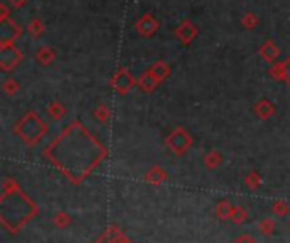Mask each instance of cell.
<instances>
[{"instance_id": "1", "label": "cell", "mask_w": 290, "mask_h": 243, "mask_svg": "<svg viewBox=\"0 0 290 243\" xmlns=\"http://www.w3.org/2000/svg\"><path fill=\"white\" fill-rule=\"evenodd\" d=\"M4 197H7L11 202L2 201L0 207V223L9 233H19L22 226H26L29 221L37 215V207L34 202L29 201L19 189L4 192Z\"/></svg>"}, {"instance_id": "2", "label": "cell", "mask_w": 290, "mask_h": 243, "mask_svg": "<svg viewBox=\"0 0 290 243\" xmlns=\"http://www.w3.org/2000/svg\"><path fill=\"white\" fill-rule=\"evenodd\" d=\"M95 243H133L128 236L124 235L119 228L115 226H109L102 235L99 236V240Z\"/></svg>"}, {"instance_id": "3", "label": "cell", "mask_w": 290, "mask_h": 243, "mask_svg": "<svg viewBox=\"0 0 290 243\" xmlns=\"http://www.w3.org/2000/svg\"><path fill=\"white\" fill-rule=\"evenodd\" d=\"M234 207L236 206H231L229 202H219L217 204V207H216V215L217 218H219L221 221H228L233 218V213H234Z\"/></svg>"}, {"instance_id": "4", "label": "cell", "mask_w": 290, "mask_h": 243, "mask_svg": "<svg viewBox=\"0 0 290 243\" xmlns=\"http://www.w3.org/2000/svg\"><path fill=\"white\" fill-rule=\"evenodd\" d=\"M260 233L265 236H268V235H272L273 230H275V221L272 220V218H267V220H263L262 223H260Z\"/></svg>"}, {"instance_id": "5", "label": "cell", "mask_w": 290, "mask_h": 243, "mask_svg": "<svg viewBox=\"0 0 290 243\" xmlns=\"http://www.w3.org/2000/svg\"><path fill=\"white\" fill-rule=\"evenodd\" d=\"M246 211L243 210V207H239V206H236L234 207V213H233V218H231V221L236 223V225H243V223L246 221Z\"/></svg>"}, {"instance_id": "6", "label": "cell", "mask_w": 290, "mask_h": 243, "mask_svg": "<svg viewBox=\"0 0 290 243\" xmlns=\"http://www.w3.org/2000/svg\"><path fill=\"white\" fill-rule=\"evenodd\" d=\"M70 216L65 215V213H60V215H56L55 218H53V225L58 226V228H66L70 225Z\"/></svg>"}, {"instance_id": "7", "label": "cell", "mask_w": 290, "mask_h": 243, "mask_svg": "<svg viewBox=\"0 0 290 243\" xmlns=\"http://www.w3.org/2000/svg\"><path fill=\"white\" fill-rule=\"evenodd\" d=\"M273 213L277 216H285L288 213V206L285 202H275L273 204Z\"/></svg>"}, {"instance_id": "8", "label": "cell", "mask_w": 290, "mask_h": 243, "mask_svg": "<svg viewBox=\"0 0 290 243\" xmlns=\"http://www.w3.org/2000/svg\"><path fill=\"white\" fill-rule=\"evenodd\" d=\"M234 243H256V241H255V238L251 236V235L244 233V235H239L238 238H236Z\"/></svg>"}]
</instances>
